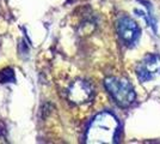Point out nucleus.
<instances>
[{
  "label": "nucleus",
  "mask_w": 160,
  "mask_h": 144,
  "mask_svg": "<svg viewBox=\"0 0 160 144\" xmlns=\"http://www.w3.org/2000/svg\"><path fill=\"white\" fill-rule=\"evenodd\" d=\"M120 133V121L110 112H102L91 121L86 131V143H116Z\"/></svg>",
  "instance_id": "nucleus-1"
},
{
  "label": "nucleus",
  "mask_w": 160,
  "mask_h": 144,
  "mask_svg": "<svg viewBox=\"0 0 160 144\" xmlns=\"http://www.w3.org/2000/svg\"><path fill=\"white\" fill-rule=\"evenodd\" d=\"M104 85L113 101L122 108H127L135 101V91L127 79L108 77L104 81Z\"/></svg>",
  "instance_id": "nucleus-2"
},
{
  "label": "nucleus",
  "mask_w": 160,
  "mask_h": 144,
  "mask_svg": "<svg viewBox=\"0 0 160 144\" xmlns=\"http://www.w3.org/2000/svg\"><path fill=\"white\" fill-rule=\"evenodd\" d=\"M117 33L124 45L133 46L140 37V28L132 18L123 16L117 21Z\"/></svg>",
  "instance_id": "nucleus-3"
},
{
  "label": "nucleus",
  "mask_w": 160,
  "mask_h": 144,
  "mask_svg": "<svg viewBox=\"0 0 160 144\" xmlns=\"http://www.w3.org/2000/svg\"><path fill=\"white\" fill-rule=\"evenodd\" d=\"M160 73V56L157 54H149L139 64L136 75L141 82L152 79L155 75Z\"/></svg>",
  "instance_id": "nucleus-4"
},
{
  "label": "nucleus",
  "mask_w": 160,
  "mask_h": 144,
  "mask_svg": "<svg viewBox=\"0 0 160 144\" xmlns=\"http://www.w3.org/2000/svg\"><path fill=\"white\" fill-rule=\"evenodd\" d=\"M68 100L75 104H82L92 99L93 89L91 84L85 81L74 82L68 89Z\"/></svg>",
  "instance_id": "nucleus-5"
}]
</instances>
